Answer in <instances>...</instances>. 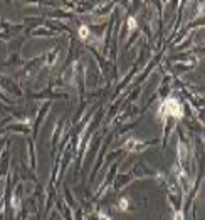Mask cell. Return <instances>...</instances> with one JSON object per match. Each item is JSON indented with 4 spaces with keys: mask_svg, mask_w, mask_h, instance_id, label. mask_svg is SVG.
<instances>
[{
    "mask_svg": "<svg viewBox=\"0 0 205 220\" xmlns=\"http://www.w3.org/2000/svg\"><path fill=\"white\" fill-rule=\"evenodd\" d=\"M161 111H163L165 114L175 116V118H180V116H182V108H180V104H178L176 99H168V101H165L163 106H161Z\"/></svg>",
    "mask_w": 205,
    "mask_h": 220,
    "instance_id": "1",
    "label": "cell"
},
{
    "mask_svg": "<svg viewBox=\"0 0 205 220\" xmlns=\"http://www.w3.org/2000/svg\"><path fill=\"white\" fill-rule=\"evenodd\" d=\"M89 35V30H88V27H84V25H82V27H81V29H79V37H82V39H86Z\"/></svg>",
    "mask_w": 205,
    "mask_h": 220,
    "instance_id": "2",
    "label": "cell"
},
{
    "mask_svg": "<svg viewBox=\"0 0 205 220\" xmlns=\"http://www.w3.org/2000/svg\"><path fill=\"white\" fill-rule=\"evenodd\" d=\"M128 27H129V29H131V30H133V29H135V27H136V20L133 19V17H131V19H129V20H128Z\"/></svg>",
    "mask_w": 205,
    "mask_h": 220,
    "instance_id": "3",
    "label": "cell"
},
{
    "mask_svg": "<svg viewBox=\"0 0 205 220\" xmlns=\"http://www.w3.org/2000/svg\"><path fill=\"white\" fill-rule=\"evenodd\" d=\"M119 208H121V210H126V208H128V205H126V200H125V198H123V200L119 202Z\"/></svg>",
    "mask_w": 205,
    "mask_h": 220,
    "instance_id": "4",
    "label": "cell"
},
{
    "mask_svg": "<svg viewBox=\"0 0 205 220\" xmlns=\"http://www.w3.org/2000/svg\"><path fill=\"white\" fill-rule=\"evenodd\" d=\"M176 220H182V213H176Z\"/></svg>",
    "mask_w": 205,
    "mask_h": 220,
    "instance_id": "5",
    "label": "cell"
},
{
    "mask_svg": "<svg viewBox=\"0 0 205 220\" xmlns=\"http://www.w3.org/2000/svg\"><path fill=\"white\" fill-rule=\"evenodd\" d=\"M101 220H108V217H101Z\"/></svg>",
    "mask_w": 205,
    "mask_h": 220,
    "instance_id": "6",
    "label": "cell"
}]
</instances>
